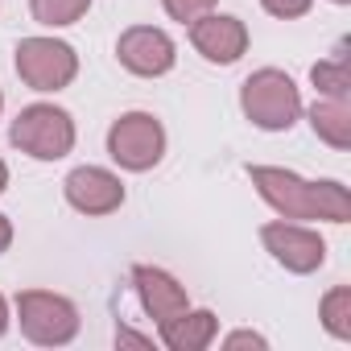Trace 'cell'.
Wrapping results in <instances>:
<instances>
[{
	"label": "cell",
	"instance_id": "1",
	"mask_svg": "<svg viewBox=\"0 0 351 351\" xmlns=\"http://www.w3.org/2000/svg\"><path fill=\"white\" fill-rule=\"evenodd\" d=\"M248 178L261 191V199L285 219H326V223L351 219V195L343 182H306L277 165H248Z\"/></svg>",
	"mask_w": 351,
	"mask_h": 351
},
{
	"label": "cell",
	"instance_id": "2",
	"mask_svg": "<svg viewBox=\"0 0 351 351\" xmlns=\"http://www.w3.org/2000/svg\"><path fill=\"white\" fill-rule=\"evenodd\" d=\"M240 108H244V116L256 128H265V132H289L298 124V116H302V95H298V87H293V79L285 71L265 66V71H256V75L244 79Z\"/></svg>",
	"mask_w": 351,
	"mask_h": 351
},
{
	"label": "cell",
	"instance_id": "3",
	"mask_svg": "<svg viewBox=\"0 0 351 351\" xmlns=\"http://www.w3.org/2000/svg\"><path fill=\"white\" fill-rule=\"evenodd\" d=\"M9 141L38 161H58L75 149V120L54 104H29L17 112Z\"/></svg>",
	"mask_w": 351,
	"mask_h": 351
},
{
	"label": "cell",
	"instance_id": "4",
	"mask_svg": "<svg viewBox=\"0 0 351 351\" xmlns=\"http://www.w3.org/2000/svg\"><path fill=\"white\" fill-rule=\"evenodd\" d=\"M17 314H21L25 339L42 343V347H62L79 335V310L62 293L25 289V293H17Z\"/></svg>",
	"mask_w": 351,
	"mask_h": 351
},
{
	"label": "cell",
	"instance_id": "5",
	"mask_svg": "<svg viewBox=\"0 0 351 351\" xmlns=\"http://www.w3.org/2000/svg\"><path fill=\"white\" fill-rule=\"evenodd\" d=\"M161 153H165V128L149 112H128L108 128V157L120 169L145 173L161 161Z\"/></svg>",
	"mask_w": 351,
	"mask_h": 351
},
{
	"label": "cell",
	"instance_id": "6",
	"mask_svg": "<svg viewBox=\"0 0 351 351\" xmlns=\"http://www.w3.org/2000/svg\"><path fill=\"white\" fill-rule=\"evenodd\" d=\"M17 75L34 91H62L79 75V54L58 38H25L17 46Z\"/></svg>",
	"mask_w": 351,
	"mask_h": 351
},
{
	"label": "cell",
	"instance_id": "7",
	"mask_svg": "<svg viewBox=\"0 0 351 351\" xmlns=\"http://www.w3.org/2000/svg\"><path fill=\"white\" fill-rule=\"evenodd\" d=\"M261 240H265V248L273 252V261L285 265L289 273H314V269H322V261H326V240H322L318 232L302 228V223H285V219L265 223V228H261Z\"/></svg>",
	"mask_w": 351,
	"mask_h": 351
},
{
	"label": "cell",
	"instance_id": "8",
	"mask_svg": "<svg viewBox=\"0 0 351 351\" xmlns=\"http://www.w3.org/2000/svg\"><path fill=\"white\" fill-rule=\"evenodd\" d=\"M116 58H120L124 71H132V75H141V79H157V75L173 71V58H178V54H173V42H169L165 29L132 25V29L120 34Z\"/></svg>",
	"mask_w": 351,
	"mask_h": 351
},
{
	"label": "cell",
	"instance_id": "9",
	"mask_svg": "<svg viewBox=\"0 0 351 351\" xmlns=\"http://www.w3.org/2000/svg\"><path fill=\"white\" fill-rule=\"evenodd\" d=\"M66 203L83 215H112L120 203H124V182L116 178V173L99 169V165H79L66 173Z\"/></svg>",
	"mask_w": 351,
	"mask_h": 351
},
{
	"label": "cell",
	"instance_id": "10",
	"mask_svg": "<svg viewBox=\"0 0 351 351\" xmlns=\"http://www.w3.org/2000/svg\"><path fill=\"white\" fill-rule=\"evenodd\" d=\"M191 46H195L207 62L228 66V62L244 58V50H248V29H244V21H240V17L203 13V17H195V21H191Z\"/></svg>",
	"mask_w": 351,
	"mask_h": 351
},
{
	"label": "cell",
	"instance_id": "11",
	"mask_svg": "<svg viewBox=\"0 0 351 351\" xmlns=\"http://www.w3.org/2000/svg\"><path fill=\"white\" fill-rule=\"evenodd\" d=\"M132 285H136V298H141L145 314H149L157 326L169 322V318H178L182 310H191L186 289L173 281L165 269H157V265H136V269H132Z\"/></svg>",
	"mask_w": 351,
	"mask_h": 351
},
{
	"label": "cell",
	"instance_id": "12",
	"mask_svg": "<svg viewBox=\"0 0 351 351\" xmlns=\"http://www.w3.org/2000/svg\"><path fill=\"white\" fill-rule=\"evenodd\" d=\"M215 330H219V318L211 310H182L178 318L161 322V343L169 351H203L211 347Z\"/></svg>",
	"mask_w": 351,
	"mask_h": 351
},
{
	"label": "cell",
	"instance_id": "13",
	"mask_svg": "<svg viewBox=\"0 0 351 351\" xmlns=\"http://www.w3.org/2000/svg\"><path fill=\"white\" fill-rule=\"evenodd\" d=\"M310 128L330 145V149H351V108L347 99H318L310 108Z\"/></svg>",
	"mask_w": 351,
	"mask_h": 351
},
{
	"label": "cell",
	"instance_id": "14",
	"mask_svg": "<svg viewBox=\"0 0 351 351\" xmlns=\"http://www.w3.org/2000/svg\"><path fill=\"white\" fill-rule=\"evenodd\" d=\"M310 79H314V87H318L326 99H351V75H347V54H343V46L335 50V58L314 62Z\"/></svg>",
	"mask_w": 351,
	"mask_h": 351
},
{
	"label": "cell",
	"instance_id": "15",
	"mask_svg": "<svg viewBox=\"0 0 351 351\" xmlns=\"http://www.w3.org/2000/svg\"><path fill=\"white\" fill-rule=\"evenodd\" d=\"M87 9H91V0H29L34 21H38V25H50V29L75 25Z\"/></svg>",
	"mask_w": 351,
	"mask_h": 351
},
{
	"label": "cell",
	"instance_id": "16",
	"mask_svg": "<svg viewBox=\"0 0 351 351\" xmlns=\"http://www.w3.org/2000/svg\"><path fill=\"white\" fill-rule=\"evenodd\" d=\"M322 326L335 339H351V289L347 285H335L322 298Z\"/></svg>",
	"mask_w": 351,
	"mask_h": 351
},
{
	"label": "cell",
	"instance_id": "17",
	"mask_svg": "<svg viewBox=\"0 0 351 351\" xmlns=\"http://www.w3.org/2000/svg\"><path fill=\"white\" fill-rule=\"evenodd\" d=\"M165 5V13L173 17V21H195V17H203V13H211L215 9V0H161Z\"/></svg>",
	"mask_w": 351,
	"mask_h": 351
},
{
	"label": "cell",
	"instance_id": "18",
	"mask_svg": "<svg viewBox=\"0 0 351 351\" xmlns=\"http://www.w3.org/2000/svg\"><path fill=\"white\" fill-rule=\"evenodd\" d=\"M261 5H265L273 17H281V21H293V17H306V13H310L314 0H261Z\"/></svg>",
	"mask_w": 351,
	"mask_h": 351
},
{
	"label": "cell",
	"instance_id": "19",
	"mask_svg": "<svg viewBox=\"0 0 351 351\" xmlns=\"http://www.w3.org/2000/svg\"><path fill=\"white\" fill-rule=\"evenodd\" d=\"M223 347H265V335H256V330H236V335L223 339Z\"/></svg>",
	"mask_w": 351,
	"mask_h": 351
},
{
	"label": "cell",
	"instance_id": "20",
	"mask_svg": "<svg viewBox=\"0 0 351 351\" xmlns=\"http://www.w3.org/2000/svg\"><path fill=\"white\" fill-rule=\"evenodd\" d=\"M116 343H128V347H149V339H145V335H136V330H128V326H120V330H116Z\"/></svg>",
	"mask_w": 351,
	"mask_h": 351
},
{
	"label": "cell",
	"instance_id": "21",
	"mask_svg": "<svg viewBox=\"0 0 351 351\" xmlns=\"http://www.w3.org/2000/svg\"><path fill=\"white\" fill-rule=\"evenodd\" d=\"M9 244H13V223L0 215V252H9Z\"/></svg>",
	"mask_w": 351,
	"mask_h": 351
},
{
	"label": "cell",
	"instance_id": "22",
	"mask_svg": "<svg viewBox=\"0 0 351 351\" xmlns=\"http://www.w3.org/2000/svg\"><path fill=\"white\" fill-rule=\"evenodd\" d=\"M5 326H9V302H5V293H0V335H5Z\"/></svg>",
	"mask_w": 351,
	"mask_h": 351
},
{
	"label": "cell",
	"instance_id": "23",
	"mask_svg": "<svg viewBox=\"0 0 351 351\" xmlns=\"http://www.w3.org/2000/svg\"><path fill=\"white\" fill-rule=\"evenodd\" d=\"M5 186H9V165L0 161V195H5Z\"/></svg>",
	"mask_w": 351,
	"mask_h": 351
},
{
	"label": "cell",
	"instance_id": "24",
	"mask_svg": "<svg viewBox=\"0 0 351 351\" xmlns=\"http://www.w3.org/2000/svg\"><path fill=\"white\" fill-rule=\"evenodd\" d=\"M335 5H351V0H335Z\"/></svg>",
	"mask_w": 351,
	"mask_h": 351
},
{
	"label": "cell",
	"instance_id": "25",
	"mask_svg": "<svg viewBox=\"0 0 351 351\" xmlns=\"http://www.w3.org/2000/svg\"><path fill=\"white\" fill-rule=\"evenodd\" d=\"M0 108H5V95H0Z\"/></svg>",
	"mask_w": 351,
	"mask_h": 351
}]
</instances>
